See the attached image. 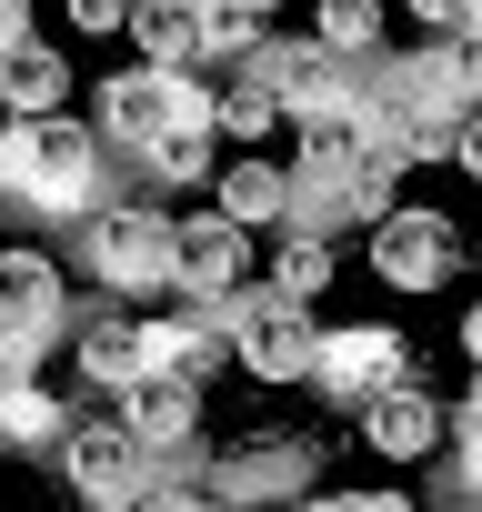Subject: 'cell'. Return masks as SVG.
Segmentation results:
<instances>
[{"label":"cell","mask_w":482,"mask_h":512,"mask_svg":"<svg viewBox=\"0 0 482 512\" xmlns=\"http://www.w3.org/2000/svg\"><path fill=\"white\" fill-rule=\"evenodd\" d=\"M61 21H71V41H121L131 0H61Z\"/></svg>","instance_id":"25"},{"label":"cell","mask_w":482,"mask_h":512,"mask_svg":"<svg viewBox=\"0 0 482 512\" xmlns=\"http://www.w3.org/2000/svg\"><path fill=\"white\" fill-rule=\"evenodd\" d=\"M221 332H231V372H241V382H262V392L312 382L322 312H312V302H292V292H272L262 272L241 282V292H221Z\"/></svg>","instance_id":"4"},{"label":"cell","mask_w":482,"mask_h":512,"mask_svg":"<svg viewBox=\"0 0 482 512\" xmlns=\"http://www.w3.org/2000/svg\"><path fill=\"white\" fill-rule=\"evenodd\" d=\"M211 91H221V71H161V61H131V71H111L101 91H91V131L121 151V161H141L151 141H171V131H211Z\"/></svg>","instance_id":"3"},{"label":"cell","mask_w":482,"mask_h":512,"mask_svg":"<svg viewBox=\"0 0 482 512\" xmlns=\"http://www.w3.org/2000/svg\"><path fill=\"white\" fill-rule=\"evenodd\" d=\"M51 472H61L81 502H111V512L151 502V452L131 442V422H121V412H71V432H61Z\"/></svg>","instance_id":"9"},{"label":"cell","mask_w":482,"mask_h":512,"mask_svg":"<svg viewBox=\"0 0 482 512\" xmlns=\"http://www.w3.org/2000/svg\"><path fill=\"white\" fill-rule=\"evenodd\" d=\"M0 111H71V51H51L41 31L0 61Z\"/></svg>","instance_id":"20"},{"label":"cell","mask_w":482,"mask_h":512,"mask_svg":"<svg viewBox=\"0 0 482 512\" xmlns=\"http://www.w3.org/2000/svg\"><path fill=\"white\" fill-rule=\"evenodd\" d=\"M402 11H412L422 31H462V21H472V0H402Z\"/></svg>","instance_id":"28"},{"label":"cell","mask_w":482,"mask_h":512,"mask_svg":"<svg viewBox=\"0 0 482 512\" xmlns=\"http://www.w3.org/2000/svg\"><path fill=\"white\" fill-rule=\"evenodd\" d=\"M252 11H262V21H282V11H292V0H252Z\"/></svg>","instance_id":"31"},{"label":"cell","mask_w":482,"mask_h":512,"mask_svg":"<svg viewBox=\"0 0 482 512\" xmlns=\"http://www.w3.org/2000/svg\"><path fill=\"white\" fill-rule=\"evenodd\" d=\"M392 382H422V352L392 332V322H322V352H312V392L332 412H362L372 392Z\"/></svg>","instance_id":"8"},{"label":"cell","mask_w":482,"mask_h":512,"mask_svg":"<svg viewBox=\"0 0 482 512\" xmlns=\"http://www.w3.org/2000/svg\"><path fill=\"white\" fill-rule=\"evenodd\" d=\"M282 121H292V111H282V91H272L262 71H221V91H211V131H221V151H262Z\"/></svg>","instance_id":"18"},{"label":"cell","mask_w":482,"mask_h":512,"mask_svg":"<svg viewBox=\"0 0 482 512\" xmlns=\"http://www.w3.org/2000/svg\"><path fill=\"white\" fill-rule=\"evenodd\" d=\"M452 171H462V181H482V101L452 121Z\"/></svg>","instance_id":"27"},{"label":"cell","mask_w":482,"mask_h":512,"mask_svg":"<svg viewBox=\"0 0 482 512\" xmlns=\"http://www.w3.org/2000/svg\"><path fill=\"white\" fill-rule=\"evenodd\" d=\"M171 272H181V292L191 302H221V292H241L262 272V231H241L231 211H171Z\"/></svg>","instance_id":"10"},{"label":"cell","mask_w":482,"mask_h":512,"mask_svg":"<svg viewBox=\"0 0 482 512\" xmlns=\"http://www.w3.org/2000/svg\"><path fill=\"white\" fill-rule=\"evenodd\" d=\"M362 251H372V282L382 292H452L472 272V231L452 211H432V201H392L362 231Z\"/></svg>","instance_id":"5"},{"label":"cell","mask_w":482,"mask_h":512,"mask_svg":"<svg viewBox=\"0 0 482 512\" xmlns=\"http://www.w3.org/2000/svg\"><path fill=\"white\" fill-rule=\"evenodd\" d=\"M71 392L51 382V372H21V382H0V452H21V462H51L61 452V432H71Z\"/></svg>","instance_id":"16"},{"label":"cell","mask_w":482,"mask_h":512,"mask_svg":"<svg viewBox=\"0 0 482 512\" xmlns=\"http://www.w3.org/2000/svg\"><path fill=\"white\" fill-rule=\"evenodd\" d=\"M111 412L131 422V442H141L151 462L201 442V382H181V372H141V382H121V392H111Z\"/></svg>","instance_id":"14"},{"label":"cell","mask_w":482,"mask_h":512,"mask_svg":"<svg viewBox=\"0 0 482 512\" xmlns=\"http://www.w3.org/2000/svg\"><path fill=\"white\" fill-rule=\"evenodd\" d=\"M61 352H71V372H81V382L111 402L121 382H141V372H151V342H141V302H111V292H101L91 312H71V342H61Z\"/></svg>","instance_id":"13"},{"label":"cell","mask_w":482,"mask_h":512,"mask_svg":"<svg viewBox=\"0 0 482 512\" xmlns=\"http://www.w3.org/2000/svg\"><path fill=\"white\" fill-rule=\"evenodd\" d=\"M322 482V432L312 422H252L211 442V502H302Z\"/></svg>","instance_id":"6"},{"label":"cell","mask_w":482,"mask_h":512,"mask_svg":"<svg viewBox=\"0 0 482 512\" xmlns=\"http://www.w3.org/2000/svg\"><path fill=\"white\" fill-rule=\"evenodd\" d=\"M131 171H141L151 191H211V171H221V131H171V141H151Z\"/></svg>","instance_id":"22"},{"label":"cell","mask_w":482,"mask_h":512,"mask_svg":"<svg viewBox=\"0 0 482 512\" xmlns=\"http://www.w3.org/2000/svg\"><path fill=\"white\" fill-rule=\"evenodd\" d=\"M241 71H262V81L282 91V111H302V101H312V91L342 71V51H332L322 31H282V21H272V31H262V51L241 61Z\"/></svg>","instance_id":"17"},{"label":"cell","mask_w":482,"mask_h":512,"mask_svg":"<svg viewBox=\"0 0 482 512\" xmlns=\"http://www.w3.org/2000/svg\"><path fill=\"white\" fill-rule=\"evenodd\" d=\"M452 342H462V362H472V372H482V292H472V302H462V332H452Z\"/></svg>","instance_id":"30"},{"label":"cell","mask_w":482,"mask_h":512,"mask_svg":"<svg viewBox=\"0 0 482 512\" xmlns=\"http://www.w3.org/2000/svg\"><path fill=\"white\" fill-rule=\"evenodd\" d=\"M71 241H81V282L111 292V302H161V292H181V272H171V191H151V181H131V191H111L101 211H81Z\"/></svg>","instance_id":"2"},{"label":"cell","mask_w":482,"mask_h":512,"mask_svg":"<svg viewBox=\"0 0 482 512\" xmlns=\"http://www.w3.org/2000/svg\"><path fill=\"white\" fill-rule=\"evenodd\" d=\"M141 171L81 121V111H0V201L71 231L81 211H101L111 191H131Z\"/></svg>","instance_id":"1"},{"label":"cell","mask_w":482,"mask_h":512,"mask_svg":"<svg viewBox=\"0 0 482 512\" xmlns=\"http://www.w3.org/2000/svg\"><path fill=\"white\" fill-rule=\"evenodd\" d=\"M312 31H322L342 61H362V51L392 41V0H312Z\"/></svg>","instance_id":"24"},{"label":"cell","mask_w":482,"mask_h":512,"mask_svg":"<svg viewBox=\"0 0 482 512\" xmlns=\"http://www.w3.org/2000/svg\"><path fill=\"white\" fill-rule=\"evenodd\" d=\"M262 11H252V0H201V71H241V61H252L262 51Z\"/></svg>","instance_id":"23"},{"label":"cell","mask_w":482,"mask_h":512,"mask_svg":"<svg viewBox=\"0 0 482 512\" xmlns=\"http://www.w3.org/2000/svg\"><path fill=\"white\" fill-rule=\"evenodd\" d=\"M141 61L161 71H191L201 61V0H131V31H121Z\"/></svg>","instance_id":"19"},{"label":"cell","mask_w":482,"mask_h":512,"mask_svg":"<svg viewBox=\"0 0 482 512\" xmlns=\"http://www.w3.org/2000/svg\"><path fill=\"white\" fill-rule=\"evenodd\" d=\"M0 211H11V201H0Z\"/></svg>","instance_id":"33"},{"label":"cell","mask_w":482,"mask_h":512,"mask_svg":"<svg viewBox=\"0 0 482 512\" xmlns=\"http://www.w3.org/2000/svg\"><path fill=\"white\" fill-rule=\"evenodd\" d=\"M71 262L41 241H0V352H21V362H51L71 342Z\"/></svg>","instance_id":"7"},{"label":"cell","mask_w":482,"mask_h":512,"mask_svg":"<svg viewBox=\"0 0 482 512\" xmlns=\"http://www.w3.org/2000/svg\"><path fill=\"white\" fill-rule=\"evenodd\" d=\"M211 211H231L241 231H282L292 221V161H262V151H221V171H211V191H201Z\"/></svg>","instance_id":"15"},{"label":"cell","mask_w":482,"mask_h":512,"mask_svg":"<svg viewBox=\"0 0 482 512\" xmlns=\"http://www.w3.org/2000/svg\"><path fill=\"white\" fill-rule=\"evenodd\" d=\"M472 272H482V231H472Z\"/></svg>","instance_id":"32"},{"label":"cell","mask_w":482,"mask_h":512,"mask_svg":"<svg viewBox=\"0 0 482 512\" xmlns=\"http://www.w3.org/2000/svg\"><path fill=\"white\" fill-rule=\"evenodd\" d=\"M332 272H342V262H332V241H322V231H292V221H282V231H272V251H262V282H272V292H292V302H312V312H322Z\"/></svg>","instance_id":"21"},{"label":"cell","mask_w":482,"mask_h":512,"mask_svg":"<svg viewBox=\"0 0 482 512\" xmlns=\"http://www.w3.org/2000/svg\"><path fill=\"white\" fill-rule=\"evenodd\" d=\"M21 41H31V0H0V61H11Z\"/></svg>","instance_id":"29"},{"label":"cell","mask_w":482,"mask_h":512,"mask_svg":"<svg viewBox=\"0 0 482 512\" xmlns=\"http://www.w3.org/2000/svg\"><path fill=\"white\" fill-rule=\"evenodd\" d=\"M352 432H362V452H372L382 472H422V462H442L452 412H442L422 382H392V392H372V402L352 412Z\"/></svg>","instance_id":"11"},{"label":"cell","mask_w":482,"mask_h":512,"mask_svg":"<svg viewBox=\"0 0 482 512\" xmlns=\"http://www.w3.org/2000/svg\"><path fill=\"white\" fill-rule=\"evenodd\" d=\"M452 41V81H462V101H482V31H442Z\"/></svg>","instance_id":"26"},{"label":"cell","mask_w":482,"mask_h":512,"mask_svg":"<svg viewBox=\"0 0 482 512\" xmlns=\"http://www.w3.org/2000/svg\"><path fill=\"white\" fill-rule=\"evenodd\" d=\"M141 342H151V372H181V382H201V392L231 372V332H221V302L161 292V312L141 302Z\"/></svg>","instance_id":"12"}]
</instances>
